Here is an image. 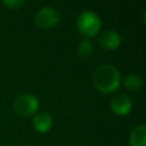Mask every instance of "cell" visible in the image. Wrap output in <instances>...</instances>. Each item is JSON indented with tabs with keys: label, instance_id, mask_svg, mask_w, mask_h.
I'll return each mask as SVG.
<instances>
[{
	"label": "cell",
	"instance_id": "6da1fadb",
	"mask_svg": "<svg viewBox=\"0 0 146 146\" xmlns=\"http://www.w3.org/2000/svg\"><path fill=\"white\" fill-rule=\"evenodd\" d=\"M92 82L97 90L107 94L116 90L121 84V74L116 67L110 64L99 65L92 73Z\"/></svg>",
	"mask_w": 146,
	"mask_h": 146
},
{
	"label": "cell",
	"instance_id": "7a4b0ae2",
	"mask_svg": "<svg viewBox=\"0 0 146 146\" xmlns=\"http://www.w3.org/2000/svg\"><path fill=\"white\" fill-rule=\"evenodd\" d=\"M76 25L79 31L87 39H89L91 36H95L99 32L102 26V21L96 13L91 10H84L78 16Z\"/></svg>",
	"mask_w": 146,
	"mask_h": 146
},
{
	"label": "cell",
	"instance_id": "3957f363",
	"mask_svg": "<svg viewBox=\"0 0 146 146\" xmlns=\"http://www.w3.org/2000/svg\"><path fill=\"white\" fill-rule=\"evenodd\" d=\"M39 107V99L31 94H23L15 98L13 103L14 111L22 115V116H29L36 112Z\"/></svg>",
	"mask_w": 146,
	"mask_h": 146
},
{
	"label": "cell",
	"instance_id": "277c9868",
	"mask_svg": "<svg viewBox=\"0 0 146 146\" xmlns=\"http://www.w3.org/2000/svg\"><path fill=\"white\" fill-rule=\"evenodd\" d=\"M59 19V13L52 7H43L39 9L34 16V23L40 29H51L58 24Z\"/></svg>",
	"mask_w": 146,
	"mask_h": 146
},
{
	"label": "cell",
	"instance_id": "5b68a950",
	"mask_svg": "<svg viewBox=\"0 0 146 146\" xmlns=\"http://www.w3.org/2000/svg\"><path fill=\"white\" fill-rule=\"evenodd\" d=\"M110 105H111V108L112 111L117 114V115H125L128 114L131 108H132V102H131V98L127 95V94H123V92H120V94H115L111 100H110Z\"/></svg>",
	"mask_w": 146,
	"mask_h": 146
},
{
	"label": "cell",
	"instance_id": "8992f818",
	"mask_svg": "<svg viewBox=\"0 0 146 146\" xmlns=\"http://www.w3.org/2000/svg\"><path fill=\"white\" fill-rule=\"evenodd\" d=\"M121 35L113 30L104 31L99 36V44L106 50H114L121 44Z\"/></svg>",
	"mask_w": 146,
	"mask_h": 146
},
{
	"label": "cell",
	"instance_id": "52a82bcc",
	"mask_svg": "<svg viewBox=\"0 0 146 146\" xmlns=\"http://www.w3.org/2000/svg\"><path fill=\"white\" fill-rule=\"evenodd\" d=\"M52 125V117L47 112L36 113L33 117V127L39 132H47Z\"/></svg>",
	"mask_w": 146,
	"mask_h": 146
},
{
	"label": "cell",
	"instance_id": "ba28073f",
	"mask_svg": "<svg viewBox=\"0 0 146 146\" xmlns=\"http://www.w3.org/2000/svg\"><path fill=\"white\" fill-rule=\"evenodd\" d=\"M131 146H146V125L139 124L133 128L130 133Z\"/></svg>",
	"mask_w": 146,
	"mask_h": 146
},
{
	"label": "cell",
	"instance_id": "9c48e42d",
	"mask_svg": "<svg viewBox=\"0 0 146 146\" xmlns=\"http://www.w3.org/2000/svg\"><path fill=\"white\" fill-rule=\"evenodd\" d=\"M123 84L127 89H129L131 91H136V90H139L143 87V79L139 74L132 73V74L127 75L123 79Z\"/></svg>",
	"mask_w": 146,
	"mask_h": 146
},
{
	"label": "cell",
	"instance_id": "30bf717a",
	"mask_svg": "<svg viewBox=\"0 0 146 146\" xmlns=\"http://www.w3.org/2000/svg\"><path fill=\"white\" fill-rule=\"evenodd\" d=\"M92 49H94V47H92V42L89 40V39H87V38H84V39H82L80 42H79V44H78V55L81 57V58H88V57H90V55L92 54Z\"/></svg>",
	"mask_w": 146,
	"mask_h": 146
},
{
	"label": "cell",
	"instance_id": "8fae6325",
	"mask_svg": "<svg viewBox=\"0 0 146 146\" xmlns=\"http://www.w3.org/2000/svg\"><path fill=\"white\" fill-rule=\"evenodd\" d=\"M2 3L9 9H18L24 5L23 0H3Z\"/></svg>",
	"mask_w": 146,
	"mask_h": 146
}]
</instances>
